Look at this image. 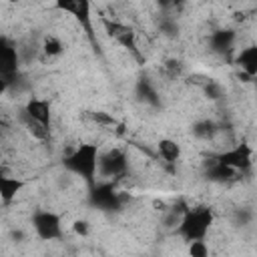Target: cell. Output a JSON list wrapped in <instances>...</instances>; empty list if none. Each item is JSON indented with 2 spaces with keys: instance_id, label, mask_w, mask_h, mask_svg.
Masks as SVG:
<instances>
[{
  "instance_id": "9c48e42d",
  "label": "cell",
  "mask_w": 257,
  "mask_h": 257,
  "mask_svg": "<svg viewBox=\"0 0 257 257\" xmlns=\"http://www.w3.org/2000/svg\"><path fill=\"white\" fill-rule=\"evenodd\" d=\"M26 187V181L20 177H8L0 173V203L8 205L16 199V195Z\"/></svg>"
},
{
  "instance_id": "e0dca14e",
  "label": "cell",
  "mask_w": 257,
  "mask_h": 257,
  "mask_svg": "<svg viewBox=\"0 0 257 257\" xmlns=\"http://www.w3.org/2000/svg\"><path fill=\"white\" fill-rule=\"evenodd\" d=\"M70 229H72V233L76 237H88L90 235V223L86 219H74Z\"/></svg>"
},
{
  "instance_id": "6da1fadb",
  "label": "cell",
  "mask_w": 257,
  "mask_h": 257,
  "mask_svg": "<svg viewBox=\"0 0 257 257\" xmlns=\"http://www.w3.org/2000/svg\"><path fill=\"white\" fill-rule=\"evenodd\" d=\"M98 155L100 149L96 143H82L62 159V167L70 175L80 177L88 187H94V177L98 175Z\"/></svg>"
},
{
  "instance_id": "8fae6325",
  "label": "cell",
  "mask_w": 257,
  "mask_h": 257,
  "mask_svg": "<svg viewBox=\"0 0 257 257\" xmlns=\"http://www.w3.org/2000/svg\"><path fill=\"white\" fill-rule=\"evenodd\" d=\"M157 153H159V157H161L165 163L173 165V163H177V161L181 159L183 149H181V145H179L175 139L165 137V139H161V141L157 143Z\"/></svg>"
},
{
  "instance_id": "7a4b0ae2",
  "label": "cell",
  "mask_w": 257,
  "mask_h": 257,
  "mask_svg": "<svg viewBox=\"0 0 257 257\" xmlns=\"http://www.w3.org/2000/svg\"><path fill=\"white\" fill-rule=\"evenodd\" d=\"M213 223V211L207 207L199 209H185L181 221L177 225V233L189 243L195 239H205Z\"/></svg>"
},
{
  "instance_id": "4fadbf2b",
  "label": "cell",
  "mask_w": 257,
  "mask_h": 257,
  "mask_svg": "<svg viewBox=\"0 0 257 257\" xmlns=\"http://www.w3.org/2000/svg\"><path fill=\"white\" fill-rule=\"evenodd\" d=\"M26 133H28L32 139H36V141H46V139L50 137V128H46L44 124H40V122L28 118V116H26Z\"/></svg>"
},
{
  "instance_id": "ffe728a7",
  "label": "cell",
  "mask_w": 257,
  "mask_h": 257,
  "mask_svg": "<svg viewBox=\"0 0 257 257\" xmlns=\"http://www.w3.org/2000/svg\"><path fill=\"white\" fill-rule=\"evenodd\" d=\"M0 167H2V159H0Z\"/></svg>"
},
{
  "instance_id": "7c38bea8",
  "label": "cell",
  "mask_w": 257,
  "mask_h": 257,
  "mask_svg": "<svg viewBox=\"0 0 257 257\" xmlns=\"http://www.w3.org/2000/svg\"><path fill=\"white\" fill-rule=\"evenodd\" d=\"M40 50H42L44 56H48V58H56V56H60V54L64 52V44H62V40H60L58 36H54V34H46V36L42 38Z\"/></svg>"
},
{
  "instance_id": "30bf717a",
  "label": "cell",
  "mask_w": 257,
  "mask_h": 257,
  "mask_svg": "<svg viewBox=\"0 0 257 257\" xmlns=\"http://www.w3.org/2000/svg\"><path fill=\"white\" fill-rule=\"evenodd\" d=\"M237 66L241 68V72L255 78L257 74V46L255 44L241 48V52L237 54Z\"/></svg>"
},
{
  "instance_id": "5b68a950",
  "label": "cell",
  "mask_w": 257,
  "mask_h": 257,
  "mask_svg": "<svg viewBox=\"0 0 257 257\" xmlns=\"http://www.w3.org/2000/svg\"><path fill=\"white\" fill-rule=\"evenodd\" d=\"M126 153L120 149H112L98 155V173L104 177H120L126 171Z\"/></svg>"
},
{
  "instance_id": "9a60e30c",
  "label": "cell",
  "mask_w": 257,
  "mask_h": 257,
  "mask_svg": "<svg viewBox=\"0 0 257 257\" xmlns=\"http://www.w3.org/2000/svg\"><path fill=\"white\" fill-rule=\"evenodd\" d=\"M189 255H193V257H207L209 255V245L205 243V239L189 241Z\"/></svg>"
},
{
  "instance_id": "ba28073f",
  "label": "cell",
  "mask_w": 257,
  "mask_h": 257,
  "mask_svg": "<svg viewBox=\"0 0 257 257\" xmlns=\"http://www.w3.org/2000/svg\"><path fill=\"white\" fill-rule=\"evenodd\" d=\"M24 114L40 124H44L46 128H50L52 122V112H50V102L46 98H28L24 104Z\"/></svg>"
},
{
  "instance_id": "d6986e66",
  "label": "cell",
  "mask_w": 257,
  "mask_h": 257,
  "mask_svg": "<svg viewBox=\"0 0 257 257\" xmlns=\"http://www.w3.org/2000/svg\"><path fill=\"white\" fill-rule=\"evenodd\" d=\"M8 2H16V0H8Z\"/></svg>"
},
{
  "instance_id": "52a82bcc",
  "label": "cell",
  "mask_w": 257,
  "mask_h": 257,
  "mask_svg": "<svg viewBox=\"0 0 257 257\" xmlns=\"http://www.w3.org/2000/svg\"><path fill=\"white\" fill-rule=\"evenodd\" d=\"M217 163L225 165V167H231L235 171H243L247 167H251V147L247 145H237L225 153H221L217 157Z\"/></svg>"
},
{
  "instance_id": "ac0fdd59",
  "label": "cell",
  "mask_w": 257,
  "mask_h": 257,
  "mask_svg": "<svg viewBox=\"0 0 257 257\" xmlns=\"http://www.w3.org/2000/svg\"><path fill=\"white\" fill-rule=\"evenodd\" d=\"M6 88H8V80L4 76H0V96L6 92Z\"/></svg>"
},
{
  "instance_id": "5bb4252c",
  "label": "cell",
  "mask_w": 257,
  "mask_h": 257,
  "mask_svg": "<svg viewBox=\"0 0 257 257\" xmlns=\"http://www.w3.org/2000/svg\"><path fill=\"white\" fill-rule=\"evenodd\" d=\"M90 118H92L98 126H102V128H106V126H116V118H114L112 114L104 112V110H94V112H90Z\"/></svg>"
},
{
  "instance_id": "277c9868",
  "label": "cell",
  "mask_w": 257,
  "mask_h": 257,
  "mask_svg": "<svg viewBox=\"0 0 257 257\" xmlns=\"http://www.w3.org/2000/svg\"><path fill=\"white\" fill-rule=\"evenodd\" d=\"M32 227L42 241H52L62 235L60 215H56L52 211H36L32 215Z\"/></svg>"
},
{
  "instance_id": "2e32d148",
  "label": "cell",
  "mask_w": 257,
  "mask_h": 257,
  "mask_svg": "<svg viewBox=\"0 0 257 257\" xmlns=\"http://www.w3.org/2000/svg\"><path fill=\"white\" fill-rule=\"evenodd\" d=\"M215 124L211 122V120H201V122H197V126L193 128V133L197 135V137H201V139H209V137H213L215 135Z\"/></svg>"
},
{
  "instance_id": "3957f363",
  "label": "cell",
  "mask_w": 257,
  "mask_h": 257,
  "mask_svg": "<svg viewBox=\"0 0 257 257\" xmlns=\"http://www.w3.org/2000/svg\"><path fill=\"white\" fill-rule=\"evenodd\" d=\"M54 8L70 14L80 24V28L88 36H92V16H90L92 2L90 0H54Z\"/></svg>"
},
{
  "instance_id": "8992f818",
  "label": "cell",
  "mask_w": 257,
  "mask_h": 257,
  "mask_svg": "<svg viewBox=\"0 0 257 257\" xmlns=\"http://www.w3.org/2000/svg\"><path fill=\"white\" fill-rule=\"evenodd\" d=\"M20 64V56H18V48L4 36H0V76H4L6 80L16 74Z\"/></svg>"
}]
</instances>
